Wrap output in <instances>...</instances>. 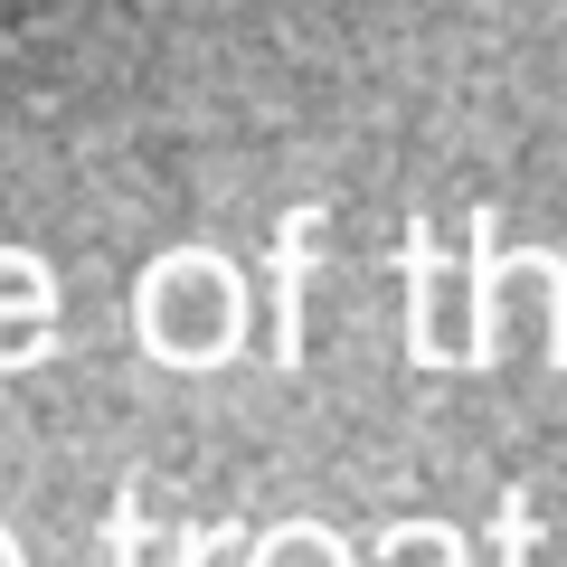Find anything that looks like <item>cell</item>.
<instances>
[{
    "label": "cell",
    "mask_w": 567,
    "mask_h": 567,
    "mask_svg": "<svg viewBox=\"0 0 567 567\" xmlns=\"http://www.w3.org/2000/svg\"><path fill=\"white\" fill-rule=\"evenodd\" d=\"M312 227H322V218H293V227H284V275H275L284 322H275V360H303V265H312Z\"/></svg>",
    "instance_id": "cell-1"
}]
</instances>
